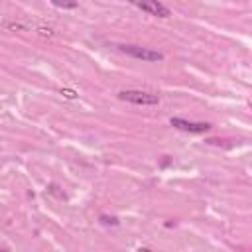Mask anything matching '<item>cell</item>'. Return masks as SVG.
<instances>
[{
    "mask_svg": "<svg viewBox=\"0 0 252 252\" xmlns=\"http://www.w3.org/2000/svg\"><path fill=\"white\" fill-rule=\"evenodd\" d=\"M118 98L120 100H126V102H132V104H142V106H152V104H158L159 102V96L158 94H152L148 91H120L118 93Z\"/></svg>",
    "mask_w": 252,
    "mask_h": 252,
    "instance_id": "obj_1",
    "label": "cell"
},
{
    "mask_svg": "<svg viewBox=\"0 0 252 252\" xmlns=\"http://www.w3.org/2000/svg\"><path fill=\"white\" fill-rule=\"evenodd\" d=\"M118 49L130 57H136V59H142V61H161L163 55L159 51H154V49H148V47H140V45H118Z\"/></svg>",
    "mask_w": 252,
    "mask_h": 252,
    "instance_id": "obj_2",
    "label": "cell"
},
{
    "mask_svg": "<svg viewBox=\"0 0 252 252\" xmlns=\"http://www.w3.org/2000/svg\"><path fill=\"white\" fill-rule=\"evenodd\" d=\"M130 4L136 6V8H140L142 12H146L150 16H158V18H169L171 16L169 8L163 6L158 0H130Z\"/></svg>",
    "mask_w": 252,
    "mask_h": 252,
    "instance_id": "obj_3",
    "label": "cell"
},
{
    "mask_svg": "<svg viewBox=\"0 0 252 252\" xmlns=\"http://www.w3.org/2000/svg\"><path fill=\"white\" fill-rule=\"evenodd\" d=\"M169 124H171L173 128H177V130H181V132H189V134H205V132L211 128L209 122H189V120H185V118H171Z\"/></svg>",
    "mask_w": 252,
    "mask_h": 252,
    "instance_id": "obj_4",
    "label": "cell"
},
{
    "mask_svg": "<svg viewBox=\"0 0 252 252\" xmlns=\"http://www.w3.org/2000/svg\"><path fill=\"white\" fill-rule=\"evenodd\" d=\"M51 4L57 6V8H63V10H73V8L79 6L77 0H51Z\"/></svg>",
    "mask_w": 252,
    "mask_h": 252,
    "instance_id": "obj_5",
    "label": "cell"
},
{
    "mask_svg": "<svg viewBox=\"0 0 252 252\" xmlns=\"http://www.w3.org/2000/svg\"><path fill=\"white\" fill-rule=\"evenodd\" d=\"M100 220H102L104 224H118V219H116V217H106V215H102Z\"/></svg>",
    "mask_w": 252,
    "mask_h": 252,
    "instance_id": "obj_6",
    "label": "cell"
},
{
    "mask_svg": "<svg viewBox=\"0 0 252 252\" xmlns=\"http://www.w3.org/2000/svg\"><path fill=\"white\" fill-rule=\"evenodd\" d=\"M61 94H65L67 98H75V96H77V94H75L73 91H61Z\"/></svg>",
    "mask_w": 252,
    "mask_h": 252,
    "instance_id": "obj_7",
    "label": "cell"
}]
</instances>
